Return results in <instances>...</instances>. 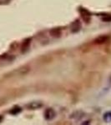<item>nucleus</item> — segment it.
Here are the masks:
<instances>
[{
  "mask_svg": "<svg viewBox=\"0 0 111 125\" xmlns=\"http://www.w3.org/2000/svg\"><path fill=\"white\" fill-rule=\"evenodd\" d=\"M110 40V37L108 35H101L100 37H98L97 39L94 40V43L96 44H104L108 43L109 41Z\"/></svg>",
  "mask_w": 111,
  "mask_h": 125,
  "instance_id": "1",
  "label": "nucleus"
},
{
  "mask_svg": "<svg viewBox=\"0 0 111 125\" xmlns=\"http://www.w3.org/2000/svg\"><path fill=\"white\" fill-rule=\"evenodd\" d=\"M56 114H55V111H54L53 108H47L44 112V117L47 120H52L55 117Z\"/></svg>",
  "mask_w": 111,
  "mask_h": 125,
  "instance_id": "2",
  "label": "nucleus"
},
{
  "mask_svg": "<svg viewBox=\"0 0 111 125\" xmlns=\"http://www.w3.org/2000/svg\"><path fill=\"white\" fill-rule=\"evenodd\" d=\"M42 106H43V104H42L41 102L33 101V102L29 103V104L27 105V108H29V109L35 110V109H38V108H40Z\"/></svg>",
  "mask_w": 111,
  "mask_h": 125,
  "instance_id": "3",
  "label": "nucleus"
},
{
  "mask_svg": "<svg viewBox=\"0 0 111 125\" xmlns=\"http://www.w3.org/2000/svg\"><path fill=\"white\" fill-rule=\"evenodd\" d=\"M81 29V24H80L79 21H74V23L71 24V32L73 33H76V32H78Z\"/></svg>",
  "mask_w": 111,
  "mask_h": 125,
  "instance_id": "4",
  "label": "nucleus"
},
{
  "mask_svg": "<svg viewBox=\"0 0 111 125\" xmlns=\"http://www.w3.org/2000/svg\"><path fill=\"white\" fill-rule=\"evenodd\" d=\"M104 119L107 123H110L111 122V112L106 113L104 115Z\"/></svg>",
  "mask_w": 111,
  "mask_h": 125,
  "instance_id": "5",
  "label": "nucleus"
},
{
  "mask_svg": "<svg viewBox=\"0 0 111 125\" xmlns=\"http://www.w3.org/2000/svg\"><path fill=\"white\" fill-rule=\"evenodd\" d=\"M30 39L29 40H27V41H25L24 43H23V46H22V49L23 50H25L26 48H27L28 47H29V43H30Z\"/></svg>",
  "mask_w": 111,
  "mask_h": 125,
  "instance_id": "6",
  "label": "nucleus"
},
{
  "mask_svg": "<svg viewBox=\"0 0 111 125\" xmlns=\"http://www.w3.org/2000/svg\"><path fill=\"white\" fill-rule=\"evenodd\" d=\"M102 20L104 22H110L111 21V16L110 15H105L102 18Z\"/></svg>",
  "mask_w": 111,
  "mask_h": 125,
  "instance_id": "7",
  "label": "nucleus"
},
{
  "mask_svg": "<svg viewBox=\"0 0 111 125\" xmlns=\"http://www.w3.org/2000/svg\"><path fill=\"white\" fill-rule=\"evenodd\" d=\"M52 34H53V36H55V37H57V36H59V34H60V31L59 30H58V29H54V30H52Z\"/></svg>",
  "mask_w": 111,
  "mask_h": 125,
  "instance_id": "8",
  "label": "nucleus"
},
{
  "mask_svg": "<svg viewBox=\"0 0 111 125\" xmlns=\"http://www.w3.org/2000/svg\"><path fill=\"white\" fill-rule=\"evenodd\" d=\"M20 111H21V109H20V108H13V110L11 111V113L12 114H18V113H19Z\"/></svg>",
  "mask_w": 111,
  "mask_h": 125,
  "instance_id": "9",
  "label": "nucleus"
},
{
  "mask_svg": "<svg viewBox=\"0 0 111 125\" xmlns=\"http://www.w3.org/2000/svg\"><path fill=\"white\" fill-rule=\"evenodd\" d=\"M2 120H3V117L0 116V122H2Z\"/></svg>",
  "mask_w": 111,
  "mask_h": 125,
  "instance_id": "10",
  "label": "nucleus"
}]
</instances>
